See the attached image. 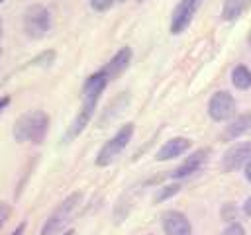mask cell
I'll list each match as a JSON object with an SVG mask.
<instances>
[{"instance_id": "cell-1", "label": "cell", "mask_w": 251, "mask_h": 235, "mask_svg": "<svg viewBox=\"0 0 251 235\" xmlns=\"http://www.w3.org/2000/svg\"><path fill=\"white\" fill-rule=\"evenodd\" d=\"M108 80L110 78L106 76L104 70H98V72H94V74H90L86 78V82L82 86V106H80L71 129H69V137H76L88 125V121H90V118L94 114V108H96V104H98Z\"/></svg>"}, {"instance_id": "cell-2", "label": "cell", "mask_w": 251, "mask_h": 235, "mask_svg": "<svg viewBox=\"0 0 251 235\" xmlns=\"http://www.w3.org/2000/svg\"><path fill=\"white\" fill-rule=\"evenodd\" d=\"M49 129V118L41 110L27 112L18 118L14 125V137L16 141H31V143H41L45 133Z\"/></svg>"}, {"instance_id": "cell-3", "label": "cell", "mask_w": 251, "mask_h": 235, "mask_svg": "<svg viewBox=\"0 0 251 235\" xmlns=\"http://www.w3.org/2000/svg\"><path fill=\"white\" fill-rule=\"evenodd\" d=\"M80 200H82V194H80V192H75V194L67 196V198L53 210V213L47 217V221L43 223L39 235H57V233H61V229L71 221L73 213L76 212Z\"/></svg>"}, {"instance_id": "cell-4", "label": "cell", "mask_w": 251, "mask_h": 235, "mask_svg": "<svg viewBox=\"0 0 251 235\" xmlns=\"http://www.w3.org/2000/svg\"><path fill=\"white\" fill-rule=\"evenodd\" d=\"M131 135H133V123L122 125V127L114 133V137H110V139L100 147V151H98V155H96V164H98V166H108L110 163H114V161L120 157V153L127 147V143L131 141Z\"/></svg>"}, {"instance_id": "cell-5", "label": "cell", "mask_w": 251, "mask_h": 235, "mask_svg": "<svg viewBox=\"0 0 251 235\" xmlns=\"http://www.w3.org/2000/svg\"><path fill=\"white\" fill-rule=\"evenodd\" d=\"M51 27V14L41 4H31L24 12V31L31 39L43 37Z\"/></svg>"}, {"instance_id": "cell-6", "label": "cell", "mask_w": 251, "mask_h": 235, "mask_svg": "<svg viewBox=\"0 0 251 235\" xmlns=\"http://www.w3.org/2000/svg\"><path fill=\"white\" fill-rule=\"evenodd\" d=\"M208 114L214 121H226L235 114V100L229 92L220 90L208 102Z\"/></svg>"}, {"instance_id": "cell-7", "label": "cell", "mask_w": 251, "mask_h": 235, "mask_svg": "<svg viewBox=\"0 0 251 235\" xmlns=\"http://www.w3.org/2000/svg\"><path fill=\"white\" fill-rule=\"evenodd\" d=\"M200 4H202V0H180L173 12V18H171V33H175V35L182 33L190 25Z\"/></svg>"}, {"instance_id": "cell-8", "label": "cell", "mask_w": 251, "mask_h": 235, "mask_svg": "<svg viewBox=\"0 0 251 235\" xmlns=\"http://www.w3.org/2000/svg\"><path fill=\"white\" fill-rule=\"evenodd\" d=\"M249 161H251V141H241L226 151L222 166L224 170H235V168L245 166Z\"/></svg>"}, {"instance_id": "cell-9", "label": "cell", "mask_w": 251, "mask_h": 235, "mask_svg": "<svg viewBox=\"0 0 251 235\" xmlns=\"http://www.w3.org/2000/svg\"><path fill=\"white\" fill-rule=\"evenodd\" d=\"M163 231L167 235H192V225L182 212L169 210L163 213Z\"/></svg>"}, {"instance_id": "cell-10", "label": "cell", "mask_w": 251, "mask_h": 235, "mask_svg": "<svg viewBox=\"0 0 251 235\" xmlns=\"http://www.w3.org/2000/svg\"><path fill=\"white\" fill-rule=\"evenodd\" d=\"M208 149H198L196 153H192L180 166H176L173 172H171V176L173 178H184V176H190L192 172H196L204 163H206V159H208Z\"/></svg>"}, {"instance_id": "cell-11", "label": "cell", "mask_w": 251, "mask_h": 235, "mask_svg": "<svg viewBox=\"0 0 251 235\" xmlns=\"http://www.w3.org/2000/svg\"><path fill=\"white\" fill-rule=\"evenodd\" d=\"M188 147H190V139H186V137H173L167 143H163V147L157 151L155 159L157 161H169V159L180 157L182 153L188 151Z\"/></svg>"}, {"instance_id": "cell-12", "label": "cell", "mask_w": 251, "mask_h": 235, "mask_svg": "<svg viewBox=\"0 0 251 235\" xmlns=\"http://www.w3.org/2000/svg\"><path fill=\"white\" fill-rule=\"evenodd\" d=\"M129 61H131V49H129V47H122V49H120V51L110 59V63H108L102 70H104V72H106V76L112 80V78L120 76V74L127 69Z\"/></svg>"}, {"instance_id": "cell-13", "label": "cell", "mask_w": 251, "mask_h": 235, "mask_svg": "<svg viewBox=\"0 0 251 235\" xmlns=\"http://www.w3.org/2000/svg\"><path fill=\"white\" fill-rule=\"evenodd\" d=\"M249 6H251V0H224L222 18H224L226 22H233V20H237Z\"/></svg>"}, {"instance_id": "cell-14", "label": "cell", "mask_w": 251, "mask_h": 235, "mask_svg": "<svg viewBox=\"0 0 251 235\" xmlns=\"http://www.w3.org/2000/svg\"><path fill=\"white\" fill-rule=\"evenodd\" d=\"M231 82L239 90H247L251 86V70L245 65H237L231 72Z\"/></svg>"}, {"instance_id": "cell-15", "label": "cell", "mask_w": 251, "mask_h": 235, "mask_svg": "<svg viewBox=\"0 0 251 235\" xmlns=\"http://www.w3.org/2000/svg\"><path fill=\"white\" fill-rule=\"evenodd\" d=\"M249 125H251V114H241L239 118H235V119L231 121V125L227 127L226 135H227V137H237V135H241Z\"/></svg>"}, {"instance_id": "cell-16", "label": "cell", "mask_w": 251, "mask_h": 235, "mask_svg": "<svg viewBox=\"0 0 251 235\" xmlns=\"http://www.w3.org/2000/svg\"><path fill=\"white\" fill-rule=\"evenodd\" d=\"M176 192H178V184L163 186V188H161V192L155 196V202H161V200H165V198H169V196H173V194H176Z\"/></svg>"}, {"instance_id": "cell-17", "label": "cell", "mask_w": 251, "mask_h": 235, "mask_svg": "<svg viewBox=\"0 0 251 235\" xmlns=\"http://www.w3.org/2000/svg\"><path fill=\"white\" fill-rule=\"evenodd\" d=\"M88 2H90V6H92L96 12H106V10L112 8V4H114L116 0H88Z\"/></svg>"}, {"instance_id": "cell-18", "label": "cell", "mask_w": 251, "mask_h": 235, "mask_svg": "<svg viewBox=\"0 0 251 235\" xmlns=\"http://www.w3.org/2000/svg\"><path fill=\"white\" fill-rule=\"evenodd\" d=\"M222 235H245V229H243L239 223H231V225H227V227L224 229Z\"/></svg>"}, {"instance_id": "cell-19", "label": "cell", "mask_w": 251, "mask_h": 235, "mask_svg": "<svg viewBox=\"0 0 251 235\" xmlns=\"http://www.w3.org/2000/svg\"><path fill=\"white\" fill-rule=\"evenodd\" d=\"M8 215H10V206L6 202H0V227L6 223Z\"/></svg>"}, {"instance_id": "cell-20", "label": "cell", "mask_w": 251, "mask_h": 235, "mask_svg": "<svg viewBox=\"0 0 251 235\" xmlns=\"http://www.w3.org/2000/svg\"><path fill=\"white\" fill-rule=\"evenodd\" d=\"M243 212H245V213L251 217V196L245 200V204H243Z\"/></svg>"}, {"instance_id": "cell-21", "label": "cell", "mask_w": 251, "mask_h": 235, "mask_svg": "<svg viewBox=\"0 0 251 235\" xmlns=\"http://www.w3.org/2000/svg\"><path fill=\"white\" fill-rule=\"evenodd\" d=\"M8 104H10V98H8V96H0V112H2Z\"/></svg>"}, {"instance_id": "cell-22", "label": "cell", "mask_w": 251, "mask_h": 235, "mask_svg": "<svg viewBox=\"0 0 251 235\" xmlns=\"http://www.w3.org/2000/svg\"><path fill=\"white\" fill-rule=\"evenodd\" d=\"M24 229H25V225H24V223H20V225L10 233V235H22V233H24Z\"/></svg>"}, {"instance_id": "cell-23", "label": "cell", "mask_w": 251, "mask_h": 235, "mask_svg": "<svg viewBox=\"0 0 251 235\" xmlns=\"http://www.w3.org/2000/svg\"><path fill=\"white\" fill-rule=\"evenodd\" d=\"M245 176H247V180L251 182V161L245 164Z\"/></svg>"}, {"instance_id": "cell-24", "label": "cell", "mask_w": 251, "mask_h": 235, "mask_svg": "<svg viewBox=\"0 0 251 235\" xmlns=\"http://www.w3.org/2000/svg\"><path fill=\"white\" fill-rule=\"evenodd\" d=\"M63 235H75V233H73V231H67V233H63Z\"/></svg>"}, {"instance_id": "cell-25", "label": "cell", "mask_w": 251, "mask_h": 235, "mask_svg": "<svg viewBox=\"0 0 251 235\" xmlns=\"http://www.w3.org/2000/svg\"><path fill=\"white\" fill-rule=\"evenodd\" d=\"M0 37H2V20H0Z\"/></svg>"}, {"instance_id": "cell-26", "label": "cell", "mask_w": 251, "mask_h": 235, "mask_svg": "<svg viewBox=\"0 0 251 235\" xmlns=\"http://www.w3.org/2000/svg\"><path fill=\"white\" fill-rule=\"evenodd\" d=\"M2 2H4V0H0V4H2Z\"/></svg>"}, {"instance_id": "cell-27", "label": "cell", "mask_w": 251, "mask_h": 235, "mask_svg": "<svg viewBox=\"0 0 251 235\" xmlns=\"http://www.w3.org/2000/svg\"><path fill=\"white\" fill-rule=\"evenodd\" d=\"M249 41H251V37H249Z\"/></svg>"}]
</instances>
